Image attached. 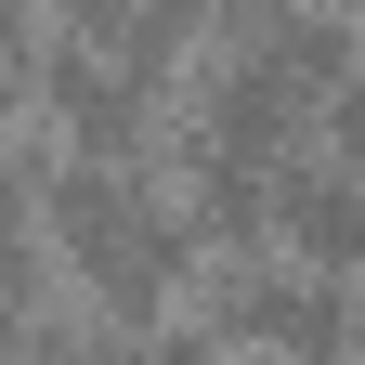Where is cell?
<instances>
[{"instance_id": "cell-2", "label": "cell", "mask_w": 365, "mask_h": 365, "mask_svg": "<svg viewBox=\"0 0 365 365\" xmlns=\"http://www.w3.org/2000/svg\"><path fill=\"white\" fill-rule=\"evenodd\" d=\"M327 144H339V157H365V66L339 78V105H327Z\"/></svg>"}, {"instance_id": "cell-1", "label": "cell", "mask_w": 365, "mask_h": 365, "mask_svg": "<svg viewBox=\"0 0 365 365\" xmlns=\"http://www.w3.org/2000/svg\"><path fill=\"white\" fill-rule=\"evenodd\" d=\"M274 235H287L300 261H327V274H365V157L300 144L287 170H274Z\"/></svg>"}]
</instances>
